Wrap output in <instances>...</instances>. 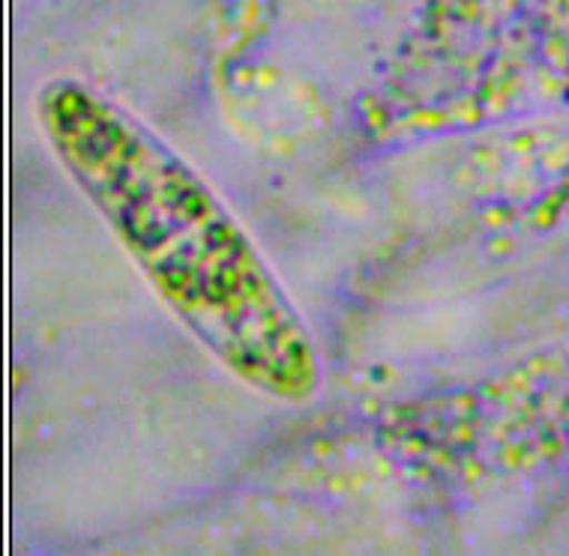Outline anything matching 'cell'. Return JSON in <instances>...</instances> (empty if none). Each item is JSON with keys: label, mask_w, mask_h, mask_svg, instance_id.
Segmentation results:
<instances>
[{"label": "cell", "mask_w": 569, "mask_h": 556, "mask_svg": "<svg viewBox=\"0 0 569 556\" xmlns=\"http://www.w3.org/2000/svg\"><path fill=\"white\" fill-rule=\"evenodd\" d=\"M37 123L72 189L189 338L240 386L306 401L321 353L264 249L166 138L84 81L51 79Z\"/></svg>", "instance_id": "1"}, {"label": "cell", "mask_w": 569, "mask_h": 556, "mask_svg": "<svg viewBox=\"0 0 569 556\" xmlns=\"http://www.w3.org/2000/svg\"><path fill=\"white\" fill-rule=\"evenodd\" d=\"M528 30L542 69L569 84V0H528Z\"/></svg>", "instance_id": "2"}]
</instances>
